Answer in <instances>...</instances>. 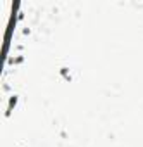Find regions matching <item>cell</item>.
Here are the masks:
<instances>
[{
  "label": "cell",
  "instance_id": "cell-1",
  "mask_svg": "<svg viewBox=\"0 0 143 147\" xmlns=\"http://www.w3.org/2000/svg\"><path fill=\"white\" fill-rule=\"evenodd\" d=\"M17 104V97L16 95H12L11 97V100H9V106H7V114H11V111H12V107Z\"/></svg>",
  "mask_w": 143,
  "mask_h": 147
}]
</instances>
